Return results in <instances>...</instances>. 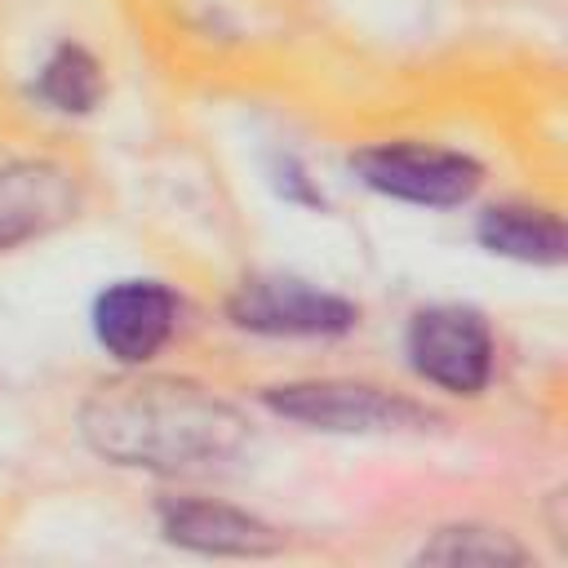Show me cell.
Instances as JSON below:
<instances>
[{"label": "cell", "instance_id": "1", "mask_svg": "<svg viewBox=\"0 0 568 568\" xmlns=\"http://www.w3.org/2000/svg\"><path fill=\"white\" fill-rule=\"evenodd\" d=\"M84 444L133 470L186 475L213 470L244 453L248 422L235 404L186 377H111L80 404Z\"/></svg>", "mask_w": 568, "mask_h": 568}, {"label": "cell", "instance_id": "2", "mask_svg": "<svg viewBox=\"0 0 568 568\" xmlns=\"http://www.w3.org/2000/svg\"><path fill=\"white\" fill-rule=\"evenodd\" d=\"M351 173L377 195H390L404 204H426V209H457L484 182L479 160H470L466 151H453V146H430V142L359 146L351 155Z\"/></svg>", "mask_w": 568, "mask_h": 568}, {"label": "cell", "instance_id": "3", "mask_svg": "<svg viewBox=\"0 0 568 568\" xmlns=\"http://www.w3.org/2000/svg\"><path fill=\"white\" fill-rule=\"evenodd\" d=\"M262 404L275 417L302 422L311 430L328 435H390V430H417L430 422V413L404 395H390L368 382H288L266 386Z\"/></svg>", "mask_w": 568, "mask_h": 568}, {"label": "cell", "instance_id": "4", "mask_svg": "<svg viewBox=\"0 0 568 568\" xmlns=\"http://www.w3.org/2000/svg\"><path fill=\"white\" fill-rule=\"evenodd\" d=\"M404 355L422 382H430L448 395H479L493 377L497 346H493V328L479 311L448 302V306H422L408 320Z\"/></svg>", "mask_w": 568, "mask_h": 568}, {"label": "cell", "instance_id": "5", "mask_svg": "<svg viewBox=\"0 0 568 568\" xmlns=\"http://www.w3.org/2000/svg\"><path fill=\"white\" fill-rule=\"evenodd\" d=\"M226 315L235 328L262 333V337H342L359 324L355 302L297 280V275H253L244 280L231 302Z\"/></svg>", "mask_w": 568, "mask_h": 568}, {"label": "cell", "instance_id": "6", "mask_svg": "<svg viewBox=\"0 0 568 568\" xmlns=\"http://www.w3.org/2000/svg\"><path fill=\"white\" fill-rule=\"evenodd\" d=\"M173 333L178 297L160 280H115L93 297V337L124 368L160 355Z\"/></svg>", "mask_w": 568, "mask_h": 568}, {"label": "cell", "instance_id": "7", "mask_svg": "<svg viewBox=\"0 0 568 568\" xmlns=\"http://www.w3.org/2000/svg\"><path fill=\"white\" fill-rule=\"evenodd\" d=\"M160 532L195 555H235V559H262L284 546V532L271 528L266 519L204 501V497H173L160 506Z\"/></svg>", "mask_w": 568, "mask_h": 568}, {"label": "cell", "instance_id": "8", "mask_svg": "<svg viewBox=\"0 0 568 568\" xmlns=\"http://www.w3.org/2000/svg\"><path fill=\"white\" fill-rule=\"evenodd\" d=\"M75 213V182L62 164L18 160L0 169V248L27 244Z\"/></svg>", "mask_w": 568, "mask_h": 568}, {"label": "cell", "instance_id": "9", "mask_svg": "<svg viewBox=\"0 0 568 568\" xmlns=\"http://www.w3.org/2000/svg\"><path fill=\"white\" fill-rule=\"evenodd\" d=\"M475 240L510 262H528V266H559L568 253V235L564 222L546 209L532 204H493L479 213L475 222Z\"/></svg>", "mask_w": 568, "mask_h": 568}, {"label": "cell", "instance_id": "10", "mask_svg": "<svg viewBox=\"0 0 568 568\" xmlns=\"http://www.w3.org/2000/svg\"><path fill=\"white\" fill-rule=\"evenodd\" d=\"M36 98L62 115H84L102 98V67L80 44H58L36 75Z\"/></svg>", "mask_w": 568, "mask_h": 568}, {"label": "cell", "instance_id": "11", "mask_svg": "<svg viewBox=\"0 0 568 568\" xmlns=\"http://www.w3.org/2000/svg\"><path fill=\"white\" fill-rule=\"evenodd\" d=\"M417 559L422 564H488V568H501V564H528V550L501 528L453 524V528H439L417 550Z\"/></svg>", "mask_w": 568, "mask_h": 568}]
</instances>
